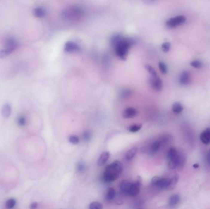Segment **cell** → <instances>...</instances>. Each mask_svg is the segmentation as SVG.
<instances>
[{"instance_id": "24", "label": "cell", "mask_w": 210, "mask_h": 209, "mask_svg": "<svg viewBox=\"0 0 210 209\" xmlns=\"http://www.w3.org/2000/svg\"><path fill=\"white\" fill-rule=\"evenodd\" d=\"M178 154L176 158L168 160V166L170 169H174L178 168Z\"/></svg>"}, {"instance_id": "19", "label": "cell", "mask_w": 210, "mask_h": 209, "mask_svg": "<svg viewBox=\"0 0 210 209\" xmlns=\"http://www.w3.org/2000/svg\"><path fill=\"white\" fill-rule=\"evenodd\" d=\"M137 150L138 148L136 147H133L132 148H131L128 151V152L126 153L125 155V159L127 160H130L132 159L136 154L137 153Z\"/></svg>"}, {"instance_id": "4", "label": "cell", "mask_w": 210, "mask_h": 209, "mask_svg": "<svg viewBox=\"0 0 210 209\" xmlns=\"http://www.w3.org/2000/svg\"><path fill=\"white\" fill-rule=\"evenodd\" d=\"M186 21L184 16H178L169 19L165 23L166 26L169 28H174L183 25Z\"/></svg>"}, {"instance_id": "36", "label": "cell", "mask_w": 210, "mask_h": 209, "mask_svg": "<svg viewBox=\"0 0 210 209\" xmlns=\"http://www.w3.org/2000/svg\"><path fill=\"white\" fill-rule=\"evenodd\" d=\"M91 137V134L89 131H85L83 134V139L85 141H89Z\"/></svg>"}, {"instance_id": "27", "label": "cell", "mask_w": 210, "mask_h": 209, "mask_svg": "<svg viewBox=\"0 0 210 209\" xmlns=\"http://www.w3.org/2000/svg\"><path fill=\"white\" fill-rule=\"evenodd\" d=\"M178 180H179V176L178 175H176L170 178V186L168 187V190L173 189L175 186H176Z\"/></svg>"}, {"instance_id": "14", "label": "cell", "mask_w": 210, "mask_h": 209, "mask_svg": "<svg viewBox=\"0 0 210 209\" xmlns=\"http://www.w3.org/2000/svg\"><path fill=\"white\" fill-rule=\"evenodd\" d=\"M109 156H110V154L109 152H103L101 154V155L98 160V165L99 166H103V165H104L109 159Z\"/></svg>"}, {"instance_id": "20", "label": "cell", "mask_w": 210, "mask_h": 209, "mask_svg": "<svg viewBox=\"0 0 210 209\" xmlns=\"http://www.w3.org/2000/svg\"><path fill=\"white\" fill-rule=\"evenodd\" d=\"M180 201V196L178 194H174L170 197L168 204L171 207L176 205Z\"/></svg>"}, {"instance_id": "16", "label": "cell", "mask_w": 210, "mask_h": 209, "mask_svg": "<svg viewBox=\"0 0 210 209\" xmlns=\"http://www.w3.org/2000/svg\"><path fill=\"white\" fill-rule=\"evenodd\" d=\"M140 186H139L138 185L133 183L132 187L130 188V192H129V196H132V197H135L137 195H138L139 193V188H140Z\"/></svg>"}, {"instance_id": "17", "label": "cell", "mask_w": 210, "mask_h": 209, "mask_svg": "<svg viewBox=\"0 0 210 209\" xmlns=\"http://www.w3.org/2000/svg\"><path fill=\"white\" fill-rule=\"evenodd\" d=\"M11 113V107L9 104H5L1 109V113L4 118H8Z\"/></svg>"}, {"instance_id": "39", "label": "cell", "mask_w": 210, "mask_h": 209, "mask_svg": "<svg viewBox=\"0 0 210 209\" xmlns=\"http://www.w3.org/2000/svg\"><path fill=\"white\" fill-rule=\"evenodd\" d=\"M38 203H36V202L32 203V204L30 205V209H36L37 207H38Z\"/></svg>"}, {"instance_id": "29", "label": "cell", "mask_w": 210, "mask_h": 209, "mask_svg": "<svg viewBox=\"0 0 210 209\" xmlns=\"http://www.w3.org/2000/svg\"><path fill=\"white\" fill-rule=\"evenodd\" d=\"M16 201L14 199H9L6 202V207L7 209H13L16 206Z\"/></svg>"}, {"instance_id": "8", "label": "cell", "mask_w": 210, "mask_h": 209, "mask_svg": "<svg viewBox=\"0 0 210 209\" xmlns=\"http://www.w3.org/2000/svg\"><path fill=\"white\" fill-rule=\"evenodd\" d=\"M191 81V73L189 71H183L179 77V83L182 86H187L190 84Z\"/></svg>"}, {"instance_id": "23", "label": "cell", "mask_w": 210, "mask_h": 209, "mask_svg": "<svg viewBox=\"0 0 210 209\" xmlns=\"http://www.w3.org/2000/svg\"><path fill=\"white\" fill-rule=\"evenodd\" d=\"M159 70L163 74H167L168 73V67L165 62L160 61L159 62Z\"/></svg>"}, {"instance_id": "32", "label": "cell", "mask_w": 210, "mask_h": 209, "mask_svg": "<svg viewBox=\"0 0 210 209\" xmlns=\"http://www.w3.org/2000/svg\"><path fill=\"white\" fill-rule=\"evenodd\" d=\"M162 50L164 53H167L171 49V44L169 42H165L162 43L161 45Z\"/></svg>"}, {"instance_id": "10", "label": "cell", "mask_w": 210, "mask_h": 209, "mask_svg": "<svg viewBox=\"0 0 210 209\" xmlns=\"http://www.w3.org/2000/svg\"><path fill=\"white\" fill-rule=\"evenodd\" d=\"M132 183L128 180H122L120 183V188L121 193L125 196H129V192L132 187Z\"/></svg>"}, {"instance_id": "38", "label": "cell", "mask_w": 210, "mask_h": 209, "mask_svg": "<svg viewBox=\"0 0 210 209\" xmlns=\"http://www.w3.org/2000/svg\"><path fill=\"white\" fill-rule=\"evenodd\" d=\"M84 170V165L82 163H79L77 165V170L79 172H82V170Z\"/></svg>"}, {"instance_id": "5", "label": "cell", "mask_w": 210, "mask_h": 209, "mask_svg": "<svg viewBox=\"0 0 210 209\" xmlns=\"http://www.w3.org/2000/svg\"><path fill=\"white\" fill-rule=\"evenodd\" d=\"M4 46V48L3 49L6 50L9 54H10L18 48L19 43L14 38L9 37L5 39Z\"/></svg>"}, {"instance_id": "41", "label": "cell", "mask_w": 210, "mask_h": 209, "mask_svg": "<svg viewBox=\"0 0 210 209\" xmlns=\"http://www.w3.org/2000/svg\"><path fill=\"white\" fill-rule=\"evenodd\" d=\"M198 166H198V164H195V165H194V166H193L194 168H195V169L198 168Z\"/></svg>"}, {"instance_id": "7", "label": "cell", "mask_w": 210, "mask_h": 209, "mask_svg": "<svg viewBox=\"0 0 210 209\" xmlns=\"http://www.w3.org/2000/svg\"><path fill=\"white\" fill-rule=\"evenodd\" d=\"M149 82L151 88L154 89V90L160 91L162 90L163 82L162 79L158 76L155 77L150 76L149 80Z\"/></svg>"}, {"instance_id": "40", "label": "cell", "mask_w": 210, "mask_h": 209, "mask_svg": "<svg viewBox=\"0 0 210 209\" xmlns=\"http://www.w3.org/2000/svg\"><path fill=\"white\" fill-rule=\"evenodd\" d=\"M207 160H208V162H209V163L210 164V149L209 150V152L208 153V155H207Z\"/></svg>"}, {"instance_id": "35", "label": "cell", "mask_w": 210, "mask_h": 209, "mask_svg": "<svg viewBox=\"0 0 210 209\" xmlns=\"http://www.w3.org/2000/svg\"><path fill=\"white\" fill-rule=\"evenodd\" d=\"M79 141H80V139L79 137L77 136L73 135L69 137V142L73 145H76L79 144Z\"/></svg>"}, {"instance_id": "1", "label": "cell", "mask_w": 210, "mask_h": 209, "mask_svg": "<svg viewBox=\"0 0 210 209\" xmlns=\"http://www.w3.org/2000/svg\"><path fill=\"white\" fill-rule=\"evenodd\" d=\"M122 165L120 161H114L105 168L103 177V180L106 183H109L118 179L122 172Z\"/></svg>"}, {"instance_id": "22", "label": "cell", "mask_w": 210, "mask_h": 209, "mask_svg": "<svg viewBox=\"0 0 210 209\" xmlns=\"http://www.w3.org/2000/svg\"><path fill=\"white\" fill-rule=\"evenodd\" d=\"M178 154V152L176 150V148H174V147L170 148V150H168V154H167V157H168V160L176 158Z\"/></svg>"}, {"instance_id": "37", "label": "cell", "mask_w": 210, "mask_h": 209, "mask_svg": "<svg viewBox=\"0 0 210 209\" xmlns=\"http://www.w3.org/2000/svg\"><path fill=\"white\" fill-rule=\"evenodd\" d=\"M9 55H10V54L6 50H5L4 49H3V50H0V58H1V59H3V58L6 57Z\"/></svg>"}, {"instance_id": "12", "label": "cell", "mask_w": 210, "mask_h": 209, "mask_svg": "<svg viewBox=\"0 0 210 209\" xmlns=\"http://www.w3.org/2000/svg\"><path fill=\"white\" fill-rule=\"evenodd\" d=\"M46 10L42 7H36L33 10V15L38 18H42L45 16L46 15Z\"/></svg>"}, {"instance_id": "21", "label": "cell", "mask_w": 210, "mask_h": 209, "mask_svg": "<svg viewBox=\"0 0 210 209\" xmlns=\"http://www.w3.org/2000/svg\"><path fill=\"white\" fill-rule=\"evenodd\" d=\"M115 196V191L113 188H109L106 191V199L107 201H112L114 199Z\"/></svg>"}, {"instance_id": "13", "label": "cell", "mask_w": 210, "mask_h": 209, "mask_svg": "<svg viewBox=\"0 0 210 209\" xmlns=\"http://www.w3.org/2000/svg\"><path fill=\"white\" fill-rule=\"evenodd\" d=\"M172 112L174 113V114H180L182 112L183 109H184V107L182 106V104L179 102H175L172 106Z\"/></svg>"}, {"instance_id": "11", "label": "cell", "mask_w": 210, "mask_h": 209, "mask_svg": "<svg viewBox=\"0 0 210 209\" xmlns=\"http://www.w3.org/2000/svg\"><path fill=\"white\" fill-rule=\"evenodd\" d=\"M200 138L201 141L204 144H210V128L205 129L200 136Z\"/></svg>"}, {"instance_id": "3", "label": "cell", "mask_w": 210, "mask_h": 209, "mask_svg": "<svg viewBox=\"0 0 210 209\" xmlns=\"http://www.w3.org/2000/svg\"><path fill=\"white\" fill-rule=\"evenodd\" d=\"M84 9L80 6H70L63 10L62 16L64 20L73 21L79 19L84 14Z\"/></svg>"}, {"instance_id": "18", "label": "cell", "mask_w": 210, "mask_h": 209, "mask_svg": "<svg viewBox=\"0 0 210 209\" xmlns=\"http://www.w3.org/2000/svg\"><path fill=\"white\" fill-rule=\"evenodd\" d=\"M161 142H160V141L159 140H157L156 141H154L153 144H152L151 146H150V152L152 153V154H154L156 153V152H157L160 147V145H161Z\"/></svg>"}, {"instance_id": "31", "label": "cell", "mask_w": 210, "mask_h": 209, "mask_svg": "<svg viewBox=\"0 0 210 209\" xmlns=\"http://www.w3.org/2000/svg\"><path fill=\"white\" fill-rule=\"evenodd\" d=\"M103 205L97 201L91 202L89 205V209H103Z\"/></svg>"}, {"instance_id": "28", "label": "cell", "mask_w": 210, "mask_h": 209, "mask_svg": "<svg viewBox=\"0 0 210 209\" xmlns=\"http://www.w3.org/2000/svg\"><path fill=\"white\" fill-rule=\"evenodd\" d=\"M132 90L130 89L125 88V89L122 90L121 91L120 96L122 98H127L128 96H130L132 95Z\"/></svg>"}, {"instance_id": "6", "label": "cell", "mask_w": 210, "mask_h": 209, "mask_svg": "<svg viewBox=\"0 0 210 209\" xmlns=\"http://www.w3.org/2000/svg\"><path fill=\"white\" fill-rule=\"evenodd\" d=\"M80 45L73 41H68L64 45V50L66 53H73L80 51Z\"/></svg>"}, {"instance_id": "2", "label": "cell", "mask_w": 210, "mask_h": 209, "mask_svg": "<svg viewBox=\"0 0 210 209\" xmlns=\"http://www.w3.org/2000/svg\"><path fill=\"white\" fill-rule=\"evenodd\" d=\"M134 44L133 39L128 38H123L118 44L114 46L115 55L120 60H125L132 46Z\"/></svg>"}, {"instance_id": "30", "label": "cell", "mask_w": 210, "mask_h": 209, "mask_svg": "<svg viewBox=\"0 0 210 209\" xmlns=\"http://www.w3.org/2000/svg\"><path fill=\"white\" fill-rule=\"evenodd\" d=\"M141 125H133L128 128V130L131 133H136L141 129Z\"/></svg>"}, {"instance_id": "25", "label": "cell", "mask_w": 210, "mask_h": 209, "mask_svg": "<svg viewBox=\"0 0 210 209\" xmlns=\"http://www.w3.org/2000/svg\"><path fill=\"white\" fill-rule=\"evenodd\" d=\"M145 69H146V70L148 72V73L150 74V76L151 77H155V76H157V71H156V69L149 64H146L145 65Z\"/></svg>"}, {"instance_id": "33", "label": "cell", "mask_w": 210, "mask_h": 209, "mask_svg": "<svg viewBox=\"0 0 210 209\" xmlns=\"http://www.w3.org/2000/svg\"><path fill=\"white\" fill-rule=\"evenodd\" d=\"M191 66H192L194 68L196 69H199L201 68L203 66V63L202 61L198 60H193L192 62H191Z\"/></svg>"}, {"instance_id": "9", "label": "cell", "mask_w": 210, "mask_h": 209, "mask_svg": "<svg viewBox=\"0 0 210 209\" xmlns=\"http://www.w3.org/2000/svg\"><path fill=\"white\" fill-rule=\"evenodd\" d=\"M138 114L137 110L133 107H128L122 112V117L124 119H130L135 117Z\"/></svg>"}, {"instance_id": "15", "label": "cell", "mask_w": 210, "mask_h": 209, "mask_svg": "<svg viewBox=\"0 0 210 209\" xmlns=\"http://www.w3.org/2000/svg\"><path fill=\"white\" fill-rule=\"evenodd\" d=\"M123 38H124L123 35L120 33H116L113 34L110 38V41H109L110 44L112 46V47H114V46L118 44Z\"/></svg>"}, {"instance_id": "26", "label": "cell", "mask_w": 210, "mask_h": 209, "mask_svg": "<svg viewBox=\"0 0 210 209\" xmlns=\"http://www.w3.org/2000/svg\"><path fill=\"white\" fill-rule=\"evenodd\" d=\"M185 158L184 156L178 152V168H182L185 163Z\"/></svg>"}, {"instance_id": "34", "label": "cell", "mask_w": 210, "mask_h": 209, "mask_svg": "<svg viewBox=\"0 0 210 209\" xmlns=\"http://www.w3.org/2000/svg\"><path fill=\"white\" fill-rule=\"evenodd\" d=\"M17 123L20 126H24L27 123V119L24 115H20L17 119Z\"/></svg>"}]
</instances>
